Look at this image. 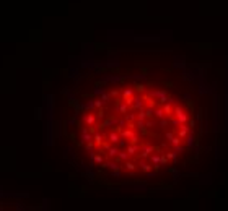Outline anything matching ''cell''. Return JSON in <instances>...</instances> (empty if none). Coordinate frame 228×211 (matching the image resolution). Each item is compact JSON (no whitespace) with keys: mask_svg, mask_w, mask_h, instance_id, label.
Segmentation results:
<instances>
[{"mask_svg":"<svg viewBox=\"0 0 228 211\" xmlns=\"http://www.w3.org/2000/svg\"><path fill=\"white\" fill-rule=\"evenodd\" d=\"M173 109L163 91L143 85L122 86L103 94L83 112L82 141L96 162L134 174L150 171L169 156L158 141L178 145L169 132Z\"/></svg>","mask_w":228,"mask_h":211,"instance_id":"1","label":"cell"}]
</instances>
